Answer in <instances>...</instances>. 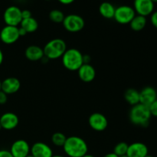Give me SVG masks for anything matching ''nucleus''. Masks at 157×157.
<instances>
[{
    "mask_svg": "<svg viewBox=\"0 0 157 157\" xmlns=\"http://www.w3.org/2000/svg\"><path fill=\"white\" fill-rule=\"evenodd\" d=\"M31 147L25 140H17L12 144L10 153L13 157H25L30 154Z\"/></svg>",
    "mask_w": 157,
    "mask_h": 157,
    "instance_id": "nucleus-11",
    "label": "nucleus"
},
{
    "mask_svg": "<svg viewBox=\"0 0 157 157\" xmlns=\"http://www.w3.org/2000/svg\"><path fill=\"white\" fill-rule=\"evenodd\" d=\"M3 60H4V55H3L2 51L0 49V66H1L2 64Z\"/></svg>",
    "mask_w": 157,
    "mask_h": 157,
    "instance_id": "nucleus-34",
    "label": "nucleus"
},
{
    "mask_svg": "<svg viewBox=\"0 0 157 157\" xmlns=\"http://www.w3.org/2000/svg\"><path fill=\"white\" fill-rule=\"evenodd\" d=\"M19 124L18 117L12 112H6L0 117V124L2 129L6 130H14Z\"/></svg>",
    "mask_w": 157,
    "mask_h": 157,
    "instance_id": "nucleus-13",
    "label": "nucleus"
},
{
    "mask_svg": "<svg viewBox=\"0 0 157 157\" xmlns=\"http://www.w3.org/2000/svg\"><path fill=\"white\" fill-rule=\"evenodd\" d=\"M147 155H149V149L144 143L135 142L128 146L127 152V156L146 157Z\"/></svg>",
    "mask_w": 157,
    "mask_h": 157,
    "instance_id": "nucleus-14",
    "label": "nucleus"
},
{
    "mask_svg": "<svg viewBox=\"0 0 157 157\" xmlns=\"http://www.w3.org/2000/svg\"><path fill=\"white\" fill-rule=\"evenodd\" d=\"M61 61L67 70L76 71L84 64L83 54L77 48H68L61 57Z\"/></svg>",
    "mask_w": 157,
    "mask_h": 157,
    "instance_id": "nucleus-3",
    "label": "nucleus"
},
{
    "mask_svg": "<svg viewBox=\"0 0 157 157\" xmlns=\"http://www.w3.org/2000/svg\"><path fill=\"white\" fill-rule=\"evenodd\" d=\"M157 99V92L153 87H145L140 91V104L150 107Z\"/></svg>",
    "mask_w": 157,
    "mask_h": 157,
    "instance_id": "nucleus-16",
    "label": "nucleus"
},
{
    "mask_svg": "<svg viewBox=\"0 0 157 157\" xmlns=\"http://www.w3.org/2000/svg\"><path fill=\"white\" fill-rule=\"evenodd\" d=\"M67 136L61 132H56L52 136V142L55 147H63L64 143H65Z\"/></svg>",
    "mask_w": 157,
    "mask_h": 157,
    "instance_id": "nucleus-23",
    "label": "nucleus"
},
{
    "mask_svg": "<svg viewBox=\"0 0 157 157\" xmlns=\"http://www.w3.org/2000/svg\"><path fill=\"white\" fill-rule=\"evenodd\" d=\"M25 157H34L33 156H32V155H31V154H29V155H28L27 156H25Z\"/></svg>",
    "mask_w": 157,
    "mask_h": 157,
    "instance_id": "nucleus-39",
    "label": "nucleus"
},
{
    "mask_svg": "<svg viewBox=\"0 0 157 157\" xmlns=\"http://www.w3.org/2000/svg\"><path fill=\"white\" fill-rule=\"evenodd\" d=\"M116 8L109 2H102L99 6V12L101 15L107 19H112L114 16Z\"/></svg>",
    "mask_w": 157,
    "mask_h": 157,
    "instance_id": "nucleus-19",
    "label": "nucleus"
},
{
    "mask_svg": "<svg viewBox=\"0 0 157 157\" xmlns=\"http://www.w3.org/2000/svg\"><path fill=\"white\" fill-rule=\"evenodd\" d=\"M83 157H95V156H93V155H90V154H86L85 156H84Z\"/></svg>",
    "mask_w": 157,
    "mask_h": 157,
    "instance_id": "nucleus-37",
    "label": "nucleus"
},
{
    "mask_svg": "<svg viewBox=\"0 0 157 157\" xmlns=\"http://www.w3.org/2000/svg\"><path fill=\"white\" fill-rule=\"evenodd\" d=\"M103 157H119V156H117L116 154H114V153L112 152V153H107V154L104 155Z\"/></svg>",
    "mask_w": 157,
    "mask_h": 157,
    "instance_id": "nucleus-35",
    "label": "nucleus"
},
{
    "mask_svg": "<svg viewBox=\"0 0 157 157\" xmlns=\"http://www.w3.org/2000/svg\"><path fill=\"white\" fill-rule=\"evenodd\" d=\"M21 87V82L15 77H9L2 81L1 90L6 94H13L17 93Z\"/></svg>",
    "mask_w": 157,
    "mask_h": 157,
    "instance_id": "nucleus-15",
    "label": "nucleus"
},
{
    "mask_svg": "<svg viewBox=\"0 0 157 157\" xmlns=\"http://www.w3.org/2000/svg\"><path fill=\"white\" fill-rule=\"evenodd\" d=\"M52 157H66V156H62V155H53Z\"/></svg>",
    "mask_w": 157,
    "mask_h": 157,
    "instance_id": "nucleus-36",
    "label": "nucleus"
},
{
    "mask_svg": "<svg viewBox=\"0 0 157 157\" xmlns=\"http://www.w3.org/2000/svg\"><path fill=\"white\" fill-rule=\"evenodd\" d=\"M18 33H19V36L20 37L25 36V35L28 34L27 32H26V31L25 30V29H23L22 28H21V27L18 28Z\"/></svg>",
    "mask_w": 157,
    "mask_h": 157,
    "instance_id": "nucleus-33",
    "label": "nucleus"
},
{
    "mask_svg": "<svg viewBox=\"0 0 157 157\" xmlns=\"http://www.w3.org/2000/svg\"><path fill=\"white\" fill-rule=\"evenodd\" d=\"M152 117H157V99L149 107Z\"/></svg>",
    "mask_w": 157,
    "mask_h": 157,
    "instance_id": "nucleus-26",
    "label": "nucleus"
},
{
    "mask_svg": "<svg viewBox=\"0 0 157 157\" xmlns=\"http://www.w3.org/2000/svg\"><path fill=\"white\" fill-rule=\"evenodd\" d=\"M124 99L132 107L140 104V91L134 88H129L124 93Z\"/></svg>",
    "mask_w": 157,
    "mask_h": 157,
    "instance_id": "nucleus-21",
    "label": "nucleus"
},
{
    "mask_svg": "<svg viewBox=\"0 0 157 157\" xmlns=\"http://www.w3.org/2000/svg\"><path fill=\"white\" fill-rule=\"evenodd\" d=\"M151 1L153 2L154 3V4H155V3H156V2H157V0H151Z\"/></svg>",
    "mask_w": 157,
    "mask_h": 157,
    "instance_id": "nucleus-38",
    "label": "nucleus"
},
{
    "mask_svg": "<svg viewBox=\"0 0 157 157\" xmlns=\"http://www.w3.org/2000/svg\"><path fill=\"white\" fill-rule=\"evenodd\" d=\"M2 130V127H1V124H0V130Z\"/></svg>",
    "mask_w": 157,
    "mask_h": 157,
    "instance_id": "nucleus-43",
    "label": "nucleus"
},
{
    "mask_svg": "<svg viewBox=\"0 0 157 157\" xmlns=\"http://www.w3.org/2000/svg\"><path fill=\"white\" fill-rule=\"evenodd\" d=\"M49 18L52 21L55 23H62L64 19V14L62 11L58 10V9H53L49 13Z\"/></svg>",
    "mask_w": 157,
    "mask_h": 157,
    "instance_id": "nucleus-24",
    "label": "nucleus"
},
{
    "mask_svg": "<svg viewBox=\"0 0 157 157\" xmlns=\"http://www.w3.org/2000/svg\"><path fill=\"white\" fill-rule=\"evenodd\" d=\"M30 154L34 157H52L53 150L50 146L43 142H36L31 147Z\"/></svg>",
    "mask_w": 157,
    "mask_h": 157,
    "instance_id": "nucleus-12",
    "label": "nucleus"
},
{
    "mask_svg": "<svg viewBox=\"0 0 157 157\" xmlns=\"http://www.w3.org/2000/svg\"><path fill=\"white\" fill-rule=\"evenodd\" d=\"M151 117L152 115L149 107L142 104L133 106L129 113V119L130 122L136 126L147 127Z\"/></svg>",
    "mask_w": 157,
    "mask_h": 157,
    "instance_id": "nucleus-2",
    "label": "nucleus"
},
{
    "mask_svg": "<svg viewBox=\"0 0 157 157\" xmlns=\"http://www.w3.org/2000/svg\"><path fill=\"white\" fill-rule=\"evenodd\" d=\"M25 58L31 61H41L44 56L43 48L38 45H30L27 47L25 52Z\"/></svg>",
    "mask_w": 157,
    "mask_h": 157,
    "instance_id": "nucleus-18",
    "label": "nucleus"
},
{
    "mask_svg": "<svg viewBox=\"0 0 157 157\" xmlns=\"http://www.w3.org/2000/svg\"><path fill=\"white\" fill-rule=\"evenodd\" d=\"M58 1L63 5H70L73 3L75 0H58Z\"/></svg>",
    "mask_w": 157,
    "mask_h": 157,
    "instance_id": "nucleus-32",
    "label": "nucleus"
},
{
    "mask_svg": "<svg viewBox=\"0 0 157 157\" xmlns=\"http://www.w3.org/2000/svg\"><path fill=\"white\" fill-rule=\"evenodd\" d=\"M91 60V58L89 55H83V61L84 64H90V61Z\"/></svg>",
    "mask_w": 157,
    "mask_h": 157,
    "instance_id": "nucleus-31",
    "label": "nucleus"
},
{
    "mask_svg": "<svg viewBox=\"0 0 157 157\" xmlns=\"http://www.w3.org/2000/svg\"><path fill=\"white\" fill-rule=\"evenodd\" d=\"M120 157H129V156H127V155H124V156H120Z\"/></svg>",
    "mask_w": 157,
    "mask_h": 157,
    "instance_id": "nucleus-42",
    "label": "nucleus"
},
{
    "mask_svg": "<svg viewBox=\"0 0 157 157\" xmlns=\"http://www.w3.org/2000/svg\"><path fill=\"white\" fill-rule=\"evenodd\" d=\"M146 157H154V156H150V155H147V156Z\"/></svg>",
    "mask_w": 157,
    "mask_h": 157,
    "instance_id": "nucleus-41",
    "label": "nucleus"
},
{
    "mask_svg": "<svg viewBox=\"0 0 157 157\" xmlns=\"http://www.w3.org/2000/svg\"><path fill=\"white\" fill-rule=\"evenodd\" d=\"M133 8L136 15L147 17L154 12V3L151 0H134Z\"/></svg>",
    "mask_w": 157,
    "mask_h": 157,
    "instance_id": "nucleus-10",
    "label": "nucleus"
},
{
    "mask_svg": "<svg viewBox=\"0 0 157 157\" xmlns=\"http://www.w3.org/2000/svg\"><path fill=\"white\" fill-rule=\"evenodd\" d=\"M19 25L20 27L25 29L27 33H33V32H36L38 29V21L33 17L26 18V19H22Z\"/></svg>",
    "mask_w": 157,
    "mask_h": 157,
    "instance_id": "nucleus-22",
    "label": "nucleus"
},
{
    "mask_svg": "<svg viewBox=\"0 0 157 157\" xmlns=\"http://www.w3.org/2000/svg\"><path fill=\"white\" fill-rule=\"evenodd\" d=\"M3 20L6 25L16 26L19 25L22 21L21 18V9L18 6H11L5 10L3 14Z\"/></svg>",
    "mask_w": 157,
    "mask_h": 157,
    "instance_id": "nucleus-7",
    "label": "nucleus"
},
{
    "mask_svg": "<svg viewBox=\"0 0 157 157\" xmlns=\"http://www.w3.org/2000/svg\"><path fill=\"white\" fill-rule=\"evenodd\" d=\"M147 17L136 15L129 25L130 26V29L133 31H134V32H140L143 29H144V28L147 25Z\"/></svg>",
    "mask_w": 157,
    "mask_h": 157,
    "instance_id": "nucleus-20",
    "label": "nucleus"
},
{
    "mask_svg": "<svg viewBox=\"0 0 157 157\" xmlns=\"http://www.w3.org/2000/svg\"><path fill=\"white\" fill-rule=\"evenodd\" d=\"M18 27L6 25L0 32V40L6 44H12L19 39Z\"/></svg>",
    "mask_w": 157,
    "mask_h": 157,
    "instance_id": "nucleus-8",
    "label": "nucleus"
},
{
    "mask_svg": "<svg viewBox=\"0 0 157 157\" xmlns=\"http://www.w3.org/2000/svg\"><path fill=\"white\" fill-rule=\"evenodd\" d=\"M31 17H32L31 11H29V9L21 10V18H22V19H26V18H31Z\"/></svg>",
    "mask_w": 157,
    "mask_h": 157,
    "instance_id": "nucleus-29",
    "label": "nucleus"
},
{
    "mask_svg": "<svg viewBox=\"0 0 157 157\" xmlns=\"http://www.w3.org/2000/svg\"><path fill=\"white\" fill-rule=\"evenodd\" d=\"M0 157H13L9 150H0Z\"/></svg>",
    "mask_w": 157,
    "mask_h": 157,
    "instance_id": "nucleus-30",
    "label": "nucleus"
},
{
    "mask_svg": "<svg viewBox=\"0 0 157 157\" xmlns=\"http://www.w3.org/2000/svg\"><path fill=\"white\" fill-rule=\"evenodd\" d=\"M67 44L61 38H54L46 43L43 48L44 57L48 60H55L61 58L67 50Z\"/></svg>",
    "mask_w": 157,
    "mask_h": 157,
    "instance_id": "nucleus-4",
    "label": "nucleus"
},
{
    "mask_svg": "<svg viewBox=\"0 0 157 157\" xmlns=\"http://www.w3.org/2000/svg\"><path fill=\"white\" fill-rule=\"evenodd\" d=\"M64 29L71 33H77L83 30L85 25L84 19L79 15L70 14L64 17L62 22Z\"/></svg>",
    "mask_w": 157,
    "mask_h": 157,
    "instance_id": "nucleus-5",
    "label": "nucleus"
},
{
    "mask_svg": "<svg viewBox=\"0 0 157 157\" xmlns=\"http://www.w3.org/2000/svg\"><path fill=\"white\" fill-rule=\"evenodd\" d=\"M46 1H50V0H46Z\"/></svg>",
    "mask_w": 157,
    "mask_h": 157,
    "instance_id": "nucleus-44",
    "label": "nucleus"
},
{
    "mask_svg": "<svg viewBox=\"0 0 157 157\" xmlns=\"http://www.w3.org/2000/svg\"><path fill=\"white\" fill-rule=\"evenodd\" d=\"M150 21L153 27L157 29V11H155L150 15Z\"/></svg>",
    "mask_w": 157,
    "mask_h": 157,
    "instance_id": "nucleus-27",
    "label": "nucleus"
},
{
    "mask_svg": "<svg viewBox=\"0 0 157 157\" xmlns=\"http://www.w3.org/2000/svg\"><path fill=\"white\" fill-rule=\"evenodd\" d=\"M8 101V95L3 91L0 90V104L3 105V104H6Z\"/></svg>",
    "mask_w": 157,
    "mask_h": 157,
    "instance_id": "nucleus-28",
    "label": "nucleus"
},
{
    "mask_svg": "<svg viewBox=\"0 0 157 157\" xmlns=\"http://www.w3.org/2000/svg\"><path fill=\"white\" fill-rule=\"evenodd\" d=\"M63 150L68 157H83L87 154L88 147L84 139L77 136L67 137Z\"/></svg>",
    "mask_w": 157,
    "mask_h": 157,
    "instance_id": "nucleus-1",
    "label": "nucleus"
},
{
    "mask_svg": "<svg viewBox=\"0 0 157 157\" xmlns=\"http://www.w3.org/2000/svg\"><path fill=\"white\" fill-rule=\"evenodd\" d=\"M89 126L97 132H102L107 128V118L101 113H94L88 118Z\"/></svg>",
    "mask_w": 157,
    "mask_h": 157,
    "instance_id": "nucleus-9",
    "label": "nucleus"
},
{
    "mask_svg": "<svg viewBox=\"0 0 157 157\" xmlns=\"http://www.w3.org/2000/svg\"><path fill=\"white\" fill-rule=\"evenodd\" d=\"M136 15V14L133 7L124 5L116 8L113 18L119 24L127 25L130 24Z\"/></svg>",
    "mask_w": 157,
    "mask_h": 157,
    "instance_id": "nucleus-6",
    "label": "nucleus"
},
{
    "mask_svg": "<svg viewBox=\"0 0 157 157\" xmlns=\"http://www.w3.org/2000/svg\"><path fill=\"white\" fill-rule=\"evenodd\" d=\"M129 144L126 142H120L117 144L113 148V153L116 154L117 156H122L127 155V149H128Z\"/></svg>",
    "mask_w": 157,
    "mask_h": 157,
    "instance_id": "nucleus-25",
    "label": "nucleus"
},
{
    "mask_svg": "<svg viewBox=\"0 0 157 157\" xmlns=\"http://www.w3.org/2000/svg\"><path fill=\"white\" fill-rule=\"evenodd\" d=\"M1 88H2V81H0V90H1Z\"/></svg>",
    "mask_w": 157,
    "mask_h": 157,
    "instance_id": "nucleus-40",
    "label": "nucleus"
},
{
    "mask_svg": "<svg viewBox=\"0 0 157 157\" xmlns=\"http://www.w3.org/2000/svg\"><path fill=\"white\" fill-rule=\"evenodd\" d=\"M156 157H157V156H156Z\"/></svg>",
    "mask_w": 157,
    "mask_h": 157,
    "instance_id": "nucleus-45",
    "label": "nucleus"
},
{
    "mask_svg": "<svg viewBox=\"0 0 157 157\" xmlns=\"http://www.w3.org/2000/svg\"><path fill=\"white\" fill-rule=\"evenodd\" d=\"M77 71L78 77L83 82L90 83L96 78V71L90 64H83Z\"/></svg>",
    "mask_w": 157,
    "mask_h": 157,
    "instance_id": "nucleus-17",
    "label": "nucleus"
}]
</instances>
